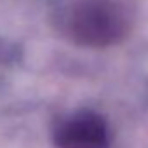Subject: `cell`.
Returning <instances> with one entry per match:
<instances>
[{
    "label": "cell",
    "instance_id": "1",
    "mask_svg": "<svg viewBox=\"0 0 148 148\" xmlns=\"http://www.w3.org/2000/svg\"><path fill=\"white\" fill-rule=\"evenodd\" d=\"M136 23L132 0H75L68 14V32L84 47L105 49L120 44Z\"/></svg>",
    "mask_w": 148,
    "mask_h": 148
},
{
    "label": "cell",
    "instance_id": "2",
    "mask_svg": "<svg viewBox=\"0 0 148 148\" xmlns=\"http://www.w3.org/2000/svg\"><path fill=\"white\" fill-rule=\"evenodd\" d=\"M54 143L58 148H108L110 129L101 115L82 110L59 122Z\"/></svg>",
    "mask_w": 148,
    "mask_h": 148
}]
</instances>
